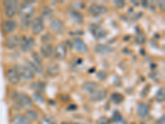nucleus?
I'll return each mask as SVG.
<instances>
[{"label": "nucleus", "mask_w": 165, "mask_h": 124, "mask_svg": "<svg viewBox=\"0 0 165 124\" xmlns=\"http://www.w3.org/2000/svg\"><path fill=\"white\" fill-rule=\"evenodd\" d=\"M40 12L43 20H51V19H52L53 15H54L53 10L47 5L42 6L40 9Z\"/></svg>", "instance_id": "aec40b11"}, {"label": "nucleus", "mask_w": 165, "mask_h": 124, "mask_svg": "<svg viewBox=\"0 0 165 124\" xmlns=\"http://www.w3.org/2000/svg\"><path fill=\"white\" fill-rule=\"evenodd\" d=\"M72 46L74 47V50H76L77 51L80 53H86L88 51V46L81 38L76 37L73 40Z\"/></svg>", "instance_id": "2eb2a0df"}, {"label": "nucleus", "mask_w": 165, "mask_h": 124, "mask_svg": "<svg viewBox=\"0 0 165 124\" xmlns=\"http://www.w3.org/2000/svg\"><path fill=\"white\" fill-rule=\"evenodd\" d=\"M33 99L37 103H39V104H43L44 103V97H43L40 93H35L34 94H33Z\"/></svg>", "instance_id": "7c9ffc66"}, {"label": "nucleus", "mask_w": 165, "mask_h": 124, "mask_svg": "<svg viewBox=\"0 0 165 124\" xmlns=\"http://www.w3.org/2000/svg\"><path fill=\"white\" fill-rule=\"evenodd\" d=\"M14 69L17 70V72L19 75L20 80L28 82V81L32 80L35 78V74L31 69H29L28 67L26 66H23V65H16Z\"/></svg>", "instance_id": "20e7f679"}, {"label": "nucleus", "mask_w": 165, "mask_h": 124, "mask_svg": "<svg viewBox=\"0 0 165 124\" xmlns=\"http://www.w3.org/2000/svg\"><path fill=\"white\" fill-rule=\"evenodd\" d=\"M26 117L30 120L31 122L36 121L38 119V113L37 111L32 109H29L26 112Z\"/></svg>", "instance_id": "cd10ccee"}, {"label": "nucleus", "mask_w": 165, "mask_h": 124, "mask_svg": "<svg viewBox=\"0 0 165 124\" xmlns=\"http://www.w3.org/2000/svg\"><path fill=\"white\" fill-rule=\"evenodd\" d=\"M3 7H4V13L7 17L11 19L17 13L18 10V1L16 0H6L3 2Z\"/></svg>", "instance_id": "7ed1b4c3"}, {"label": "nucleus", "mask_w": 165, "mask_h": 124, "mask_svg": "<svg viewBox=\"0 0 165 124\" xmlns=\"http://www.w3.org/2000/svg\"><path fill=\"white\" fill-rule=\"evenodd\" d=\"M39 124H56V122L51 116L45 115L40 119Z\"/></svg>", "instance_id": "a878e982"}, {"label": "nucleus", "mask_w": 165, "mask_h": 124, "mask_svg": "<svg viewBox=\"0 0 165 124\" xmlns=\"http://www.w3.org/2000/svg\"><path fill=\"white\" fill-rule=\"evenodd\" d=\"M50 28L54 34L61 35L65 32V26L62 21L59 18H54L51 22Z\"/></svg>", "instance_id": "0eeeda50"}, {"label": "nucleus", "mask_w": 165, "mask_h": 124, "mask_svg": "<svg viewBox=\"0 0 165 124\" xmlns=\"http://www.w3.org/2000/svg\"><path fill=\"white\" fill-rule=\"evenodd\" d=\"M112 120H113V122H115L118 123V122H122L123 118L121 114L118 111H116V112H114L113 116H112Z\"/></svg>", "instance_id": "2f4dec72"}, {"label": "nucleus", "mask_w": 165, "mask_h": 124, "mask_svg": "<svg viewBox=\"0 0 165 124\" xmlns=\"http://www.w3.org/2000/svg\"><path fill=\"white\" fill-rule=\"evenodd\" d=\"M6 76H7V79H8L9 83L13 84V85L17 84L21 80L18 73L17 72V70L14 68H9V69H7Z\"/></svg>", "instance_id": "ddd939ff"}, {"label": "nucleus", "mask_w": 165, "mask_h": 124, "mask_svg": "<svg viewBox=\"0 0 165 124\" xmlns=\"http://www.w3.org/2000/svg\"><path fill=\"white\" fill-rule=\"evenodd\" d=\"M54 55L58 61H64L67 55V47L65 44H58L54 49Z\"/></svg>", "instance_id": "9d476101"}, {"label": "nucleus", "mask_w": 165, "mask_h": 124, "mask_svg": "<svg viewBox=\"0 0 165 124\" xmlns=\"http://www.w3.org/2000/svg\"><path fill=\"white\" fill-rule=\"evenodd\" d=\"M149 111V108L148 104L144 102H141L137 105L136 113L137 115L139 116L140 119H145V117L148 115Z\"/></svg>", "instance_id": "6ab92c4d"}, {"label": "nucleus", "mask_w": 165, "mask_h": 124, "mask_svg": "<svg viewBox=\"0 0 165 124\" xmlns=\"http://www.w3.org/2000/svg\"><path fill=\"white\" fill-rule=\"evenodd\" d=\"M46 74L50 77H55L60 72V68L59 64L56 62H51L46 67Z\"/></svg>", "instance_id": "dca6fc26"}, {"label": "nucleus", "mask_w": 165, "mask_h": 124, "mask_svg": "<svg viewBox=\"0 0 165 124\" xmlns=\"http://www.w3.org/2000/svg\"><path fill=\"white\" fill-rule=\"evenodd\" d=\"M35 45H36V41L32 37H23L21 38L20 48L22 51H30L34 48Z\"/></svg>", "instance_id": "39448f33"}, {"label": "nucleus", "mask_w": 165, "mask_h": 124, "mask_svg": "<svg viewBox=\"0 0 165 124\" xmlns=\"http://www.w3.org/2000/svg\"><path fill=\"white\" fill-rule=\"evenodd\" d=\"M45 84H43L42 82L37 81V82H34L33 84H31V89L36 90V92L40 93L41 91L45 90Z\"/></svg>", "instance_id": "c85d7f7f"}, {"label": "nucleus", "mask_w": 165, "mask_h": 124, "mask_svg": "<svg viewBox=\"0 0 165 124\" xmlns=\"http://www.w3.org/2000/svg\"><path fill=\"white\" fill-rule=\"evenodd\" d=\"M40 55L46 59H50L54 55V47L51 43L43 44L40 47Z\"/></svg>", "instance_id": "a211bd4d"}, {"label": "nucleus", "mask_w": 165, "mask_h": 124, "mask_svg": "<svg viewBox=\"0 0 165 124\" xmlns=\"http://www.w3.org/2000/svg\"><path fill=\"white\" fill-rule=\"evenodd\" d=\"M33 2H29V1H25L24 3H21L17 13L20 16L21 20H26L31 21V17L34 16L35 9L31 3Z\"/></svg>", "instance_id": "f257e3e1"}, {"label": "nucleus", "mask_w": 165, "mask_h": 124, "mask_svg": "<svg viewBox=\"0 0 165 124\" xmlns=\"http://www.w3.org/2000/svg\"><path fill=\"white\" fill-rule=\"evenodd\" d=\"M89 30L96 39H103V38L106 37L107 35V30H105L102 27L97 26L96 24H91L89 27Z\"/></svg>", "instance_id": "1a4fd4ad"}, {"label": "nucleus", "mask_w": 165, "mask_h": 124, "mask_svg": "<svg viewBox=\"0 0 165 124\" xmlns=\"http://www.w3.org/2000/svg\"><path fill=\"white\" fill-rule=\"evenodd\" d=\"M107 96V90L106 89H100L94 91L93 94H90V100L93 103H97V102L103 101L105 99Z\"/></svg>", "instance_id": "f8f14e48"}, {"label": "nucleus", "mask_w": 165, "mask_h": 124, "mask_svg": "<svg viewBox=\"0 0 165 124\" xmlns=\"http://www.w3.org/2000/svg\"><path fill=\"white\" fill-rule=\"evenodd\" d=\"M88 11L93 17H99V16L106 14L108 11V9L106 6L100 5L97 3H93L88 8Z\"/></svg>", "instance_id": "423d86ee"}, {"label": "nucleus", "mask_w": 165, "mask_h": 124, "mask_svg": "<svg viewBox=\"0 0 165 124\" xmlns=\"http://www.w3.org/2000/svg\"><path fill=\"white\" fill-rule=\"evenodd\" d=\"M26 66L29 68V69H31L32 72L34 73V74H37V75H40V73L42 72V67L38 66L37 65L33 62V61H26Z\"/></svg>", "instance_id": "b1692460"}, {"label": "nucleus", "mask_w": 165, "mask_h": 124, "mask_svg": "<svg viewBox=\"0 0 165 124\" xmlns=\"http://www.w3.org/2000/svg\"><path fill=\"white\" fill-rule=\"evenodd\" d=\"M68 16L71 17L74 23L79 25L83 23V16L76 10H74V9L68 10Z\"/></svg>", "instance_id": "4be33fe9"}, {"label": "nucleus", "mask_w": 165, "mask_h": 124, "mask_svg": "<svg viewBox=\"0 0 165 124\" xmlns=\"http://www.w3.org/2000/svg\"><path fill=\"white\" fill-rule=\"evenodd\" d=\"M113 4L117 9H121L125 6V2L123 0H116V1H113Z\"/></svg>", "instance_id": "72a5a7b5"}, {"label": "nucleus", "mask_w": 165, "mask_h": 124, "mask_svg": "<svg viewBox=\"0 0 165 124\" xmlns=\"http://www.w3.org/2000/svg\"><path fill=\"white\" fill-rule=\"evenodd\" d=\"M98 87V84L93 81H87L82 85V90L87 94H93L94 91H96Z\"/></svg>", "instance_id": "412c9836"}, {"label": "nucleus", "mask_w": 165, "mask_h": 124, "mask_svg": "<svg viewBox=\"0 0 165 124\" xmlns=\"http://www.w3.org/2000/svg\"><path fill=\"white\" fill-rule=\"evenodd\" d=\"M12 124H31V122L23 114H16L12 117Z\"/></svg>", "instance_id": "5701e85b"}, {"label": "nucleus", "mask_w": 165, "mask_h": 124, "mask_svg": "<svg viewBox=\"0 0 165 124\" xmlns=\"http://www.w3.org/2000/svg\"><path fill=\"white\" fill-rule=\"evenodd\" d=\"M94 51L98 53L99 55H107L111 54V52H113L114 49L113 47L105 45V44H97L94 47Z\"/></svg>", "instance_id": "f3484780"}, {"label": "nucleus", "mask_w": 165, "mask_h": 124, "mask_svg": "<svg viewBox=\"0 0 165 124\" xmlns=\"http://www.w3.org/2000/svg\"><path fill=\"white\" fill-rule=\"evenodd\" d=\"M21 38L17 35H10L5 40V46L7 49L13 50L20 46Z\"/></svg>", "instance_id": "9b49d317"}, {"label": "nucleus", "mask_w": 165, "mask_h": 124, "mask_svg": "<svg viewBox=\"0 0 165 124\" xmlns=\"http://www.w3.org/2000/svg\"><path fill=\"white\" fill-rule=\"evenodd\" d=\"M97 78L100 81H104L107 78V72H106L105 70H100L97 73Z\"/></svg>", "instance_id": "473e14b6"}, {"label": "nucleus", "mask_w": 165, "mask_h": 124, "mask_svg": "<svg viewBox=\"0 0 165 124\" xmlns=\"http://www.w3.org/2000/svg\"><path fill=\"white\" fill-rule=\"evenodd\" d=\"M2 27H3V32L5 34H10L17 29V24L13 19H7V20L3 21Z\"/></svg>", "instance_id": "4468645a"}, {"label": "nucleus", "mask_w": 165, "mask_h": 124, "mask_svg": "<svg viewBox=\"0 0 165 124\" xmlns=\"http://www.w3.org/2000/svg\"><path fill=\"white\" fill-rule=\"evenodd\" d=\"M158 4L160 6V9H162V10H164V1H159L158 2Z\"/></svg>", "instance_id": "4c0bfd02"}, {"label": "nucleus", "mask_w": 165, "mask_h": 124, "mask_svg": "<svg viewBox=\"0 0 165 124\" xmlns=\"http://www.w3.org/2000/svg\"><path fill=\"white\" fill-rule=\"evenodd\" d=\"M77 108H78L77 105H75V104H70L67 109L69 110V111H71V110H76Z\"/></svg>", "instance_id": "e433bc0d"}, {"label": "nucleus", "mask_w": 165, "mask_h": 124, "mask_svg": "<svg viewBox=\"0 0 165 124\" xmlns=\"http://www.w3.org/2000/svg\"><path fill=\"white\" fill-rule=\"evenodd\" d=\"M31 32L34 35H39L43 32L45 28V24H44V20L41 17H35L33 21H31Z\"/></svg>", "instance_id": "6e6552de"}, {"label": "nucleus", "mask_w": 165, "mask_h": 124, "mask_svg": "<svg viewBox=\"0 0 165 124\" xmlns=\"http://www.w3.org/2000/svg\"><path fill=\"white\" fill-rule=\"evenodd\" d=\"M110 123H111V119H109L108 118H107L105 116L99 118L97 121V124H110Z\"/></svg>", "instance_id": "f704fd0d"}, {"label": "nucleus", "mask_w": 165, "mask_h": 124, "mask_svg": "<svg viewBox=\"0 0 165 124\" xmlns=\"http://www.w3.org/2000/svg\"><path fill=\"white\" fill-rule=\"evenodd\" d=\"M125 99L124 95H122L121 93H112L111 95V101L115 104H121Z\"/></svg>", "instance_id": "393cba45"}, {"label": "nucleus", "mask_w": 165, "mask_h": 124, "mask_svg": "<svg viewBox=\"0 0 165 124\" xmlns=\"http://www.w3.org/2000/svg\"><path fill=\"white\" fill-rule=\"evenodd\" d=\"M15 105L17 109H26L32 106L33 100L25 93H17L13 97Z\"/></svg>", "instance_id": "f03ea898"}, {"label": "nucleus", "mask_w": 165, "mask_h": 124, "mask_svg": "<svg viewBox=\"0 0 165 124\" xmlns=\"http://www.w3.org/2000/svg\"><path fill=\"white\" fill-rule=\"evenodd\" d=\"M31 57L33 59V62L38 66L42 67V56L40 54H38L37 52H32L31 54Z\"/></svg>", "instance_id": "bb28decb"}, {"label": "nucleus", "mask_w": 165, "mask_h": 124, "mask_svg": "<svg viewBox=\"0 0 165 124\" xmlns=\"http://www.w3.org/2000/svg\"><path fill=\"white\" fill-rule=\"evenodd\" d=\"M75 124H83V123H81V122H78V123H75Z\"/></svg>", "instance_id": "ea45409f"}, {"label": "nucleus", "mask_w": 165, "mask_h": 124, "mask_svg": "<svg viewBox=\"0 0 165 124\" xmlns=\"http://www.w3.org/2000/svg\"><path fill=\"white\" fill-rule=\"evenodd\" d=\"M60 124H75L74 122H63Z\"/></svg>", "instance_id": "58836bf2"}, {"label": "nucleus", "mask_w": 165, "mask_h": 124, "mask_svg": "<svg viewBox=\"0 0 165 124\" xmlns=\"http://www.w3.org/2000/svg\"><path fill=\"white\" fill-rule=\"evenodd\" d=\"M164 88H161L158 90L155 94V98L158 102H163L165 99Z\"/></svg>", "instance_id": "c756f323"}, {"label": "nucleus", "mask_w": 165, "mask_h": 124, "mask_svg": "<svg viewBox=\"0 0 165 124\" xmlns=\"http://www.w3.org/2000/svg\"><path fill=\"white\" fill-rule=\"evenodd\" d=\"M53 39V37H52V36L50 33H46V34H45L44 36H43L42 37H41V41L42 42H44V43H48L49 41H51Z\"/></svg>", "instance_id": "c9c22d12"}]
</instances>
